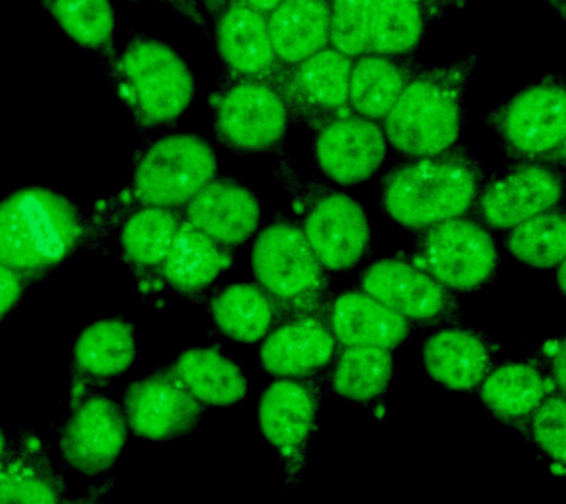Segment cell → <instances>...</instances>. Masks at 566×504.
I'll return each instance as SVG.
<instances>
[{
  "label": "cell",
  "mask_w": 566,
  "mask_h": 504,
  "mask_svg": "<svg viewBox=\"0 0 566 504\" xmlns=\"http://www.w3.org/2000/svg\"><path fill=\"white\" fill-rule=\"evenodd\" d=\"M184 219L230 250L242 245L259 228L261 208L255 195L245 186L212 179L186 203Z\"/></svg>",
  "instance_id": "cell-22"
},
{
  "label": "cell",
  "mask_w": 566,
  "mask_h": 504,
  "mask_svg": "<svg viewBox=\"0 0 566 504\" xmlns=\"http://www.w3.org/2000/svg\"><path fill=\"white\" fill-rule=\"evenodd\" d=\"M387 145L382 126L349 113L322 124L313 149L323 175L339 185H356L379 170Z\"/></svg>",
  "instance_id": "cell-17"
},
{
  "label": "cell",
  "mask_w": 566,
  "mask_h": 504,
  "mask_svg": "<svg viewBox=\"0 0 566 504\" xmlns=\"http://www.w3.org/2000/svg\"><path fill=\"white\" fill-rule=\"evenodd\" d=\"M181 9V11L189 12V17L193 18L195 21L198 22L197 13L198 7L195 0H172Z\"/></svg>",
  "instance_id": "cell-41"
},
{
  "label": "cell",
  "mask_w": 566,
  "mask_h": 504,
  "mask_svg": "<svg viewBox=\"0 0 566 504\" xmlns=\"http://www.w3.org/2000/svg\"><path fill=\"white\" fill-rule=\"evenodd\" d=\"M484 188L481 164L460 148L413 158L385 177L380 199L407 229L423 230L467 214Z\"/></svg>",
  "instance_id": "cell-2"
},
{
  "label": "cell",
  "mask_w": 566,
  "mask_h": 504,
  "mask_svg": "<svg viewBox=\"0 0 566 504\" xmlns=\"http://www.w3.org/2000/svg\"><path fill=\"white\" fill-rule=\"evenodd\" d=\"M467 0H374L369 52L409 56L429 27Z\"/></svg>",
  "instance_id": "cell-27"
},
{
  "label": "cell",
  "mask_w": 566,
  "mask_h": 504,
  "mask_svg": "<svg viewBox=\"0 0 566 504\" xmlns=\"http://www.w3.org/2000/svg\"><path fill=\"white\" fill-rule=\"evenodd\" d=\"M562 197L560 171L547 164L524 162L489 181L476 199V207L486 224L507 230L559 206Z\"/></svg>",
  "instance_id": "cell-16"
},
{
  "label": "cell",
  "mask_w": 566,
  "mask_h": 504,
  "mask_svg": "<svg viewBox=\"0 0 566 504\" xmlns=\"http://www.w3.org/2000/svg\"><path fill=\"white\" fill-rule=\"evenodd\" d=\"M239 2L245 3L248 7L254 8L255 11H260L268 15V13L273 11L282 0H239Z\"/></svg>",
  "instance_id": "cell-40"
},
{
  "label": "cell",
  "mask_w": 566,
  "mask_h": 504,
  "mask_svg": "<svg viewBox=\"0 0 566 504\" xmlns=\"http://www.w3.org/2000/svg\"><path fill=\"white\" fill-rule=\"evenodd\" d=\"M374 0H329V46L349 57L369 52Z\"/></svg>",
  "instance_id": "cell-36"
},
{
  "label": "cell",
  "mask_w": 566,
  "mask_h": 504,
  "mask_svg": "<svg viewBox=\"0 0 566 504\" xmlns=\"http://www.w3.org/2000/svg\"><path fill=\"white\" fill-rule=\"evenodd\" d=\"M186 389L203 406L224 407L242 401L248 382L241 367L216 348H193L171 367Z\"/></svg>",
  "instance_id": "cell-30"
},
{
  "label": "cell",
  "mask_w": 566,
  "mask_h": 504,
  "mask_svg": "<svg viewBox=\"0 0 566 504\" xmlns=\"http://www.w3.org/2000/svg\"><path fill=\"white\" fill-rule=\"evenodd\" d=\"M207 409L170 367L133 384L124 396L123 410L137 437L166 441L192 432L206 418Z\"/></svg>",
  "instance_id": "cell-15"
},
{
  "label": "cell",
  "mask_w": 566,
  "mask_h": 504,
  "mask_svg": "<svg viewBox=\"0 0 566 504\" xmlns=\"http://www.w3.org/2000/svg\"><path fill=\"white\" fill-rule=\"evenodd\" d=\"M335 339L327 323L314 314H294L265 335L261 366L279 378L307 379L331 365Z\"/></svg>",
  "instance_id": "cell-19"
},
{
  "label": "cell",
  "mask_w": 566,
  "mask_h": 504,
  "mask_svg": "<svg viewBox=\"0 0 566 504\" xmlns=\"http://www.w3.org/2000/svg\"><path fill=\"white\" fill-rule=\"evenodd\" d=\"M111 489H113V477H108V480H105L102 484L93 486L83 497L73 500V502H65L64 500L61 504H105Z\"/></svg>",
  "instance_id": "cell-39"
},
{
  "label": "cell",
  "mask_w": 566,
  "mask_h": 504,
  "mask_svg": "<svg viewBox=\"0 0 566 504\" xmlns=\"http://www.w3.org/2000/svg\"><path fill=\"white\" fill-rule=\"evenodd\" d=\"M486 123L513 157L564 161L566 91L562 75H547L491 111Z\"/></svg>",
  "instance_id": "cell-6"
},
{
  "label": "cell",
  "mask_w": 566,
  "mask_h": 504,
  "mask_svg": "<svg viewBox=\"0 0 566 504\" xmlns=\"http://www.w3.org/2000/svg\"><path fill=\"white\" fill-rule=\"evenodd\" d=\"M127 419L122 407L104 393H92L71 407L57 435L66 466L83 475H101L114 466L126 445Z\"/></svg>",
  "instance_id": "cell-11"
},
{
  "label": "cell",
  "mask_w": 566,
  "mask_h": 504,
  "mask_svg": "<svg viewBox=\"0 0 566 504\" xmlns=\"http://www.w3.org/2000/svg\"><path fill=\"white\" fill-rule=\"evenodd\" d=\"M216 46L229 80H272L281 65L270 40L268 17L229 0L214 17Z\"/></svg>",
  "instance_id": "cell-18"
},
{
  "label": "cell",
  "mask_w": 566,
  "mask_h": 504,
  "mask_svg": "<svg viewBox=\"0 0 566 504\" xmlns=\"http://www.w3.org/2000/svg\"><path fill=\"white\" fill-rule=\"evenodd\" d=\"M211 146L193 135L164 136L145 149L133 172L130 197L140 207H185L214 179Z\"/></svg>",
  "instance_id": "cell-7"
},
{
  "label": "cell",
  "mask_w": 566,
  "mask_h": 504,
  "mask_svg": "<svg viewBox=\"0 0 566 504\" xmlns=\"http://www.w3.org/2000/svg\"><path fill=\"white\" fill-rule=\"evenodd\" d=\"M353 60L327 46L298 64L281 69L272 82L282 93L291 117L321 127L349 114L348 83Z\"/></svg>",
  "instance_id": "cell-13"
},
{
  "label": "cell",
  "mask_w": 566,
  "mask_h": 504,
  "mask_svg": "<svg viewBox=\"0 0 566 504\" xmlns=\"http://www.w3.org/2000/svg\"><path fill=\"white\" fill-rule=\"evenodd\" d=\"M423 64L409 56L367 52L353 60L348 83L352 114L382 122Z\"/></svg>",
  "instance_id": "cell-26"
},
{
  "label": "cell",
  "mask_w": 566,
  "mask_h": 504,
  "mask_svg": "<svg viewBox=\"0 0 566 504\" xmlns=\"http://www.w3.org/2000/svg\"><path fill=\"white\" fill-rule=\"evenodd\" d=\"M119 97L142 127L175 122L195 96L192 71L184 57L157 39L135 35L108 60Z\"/></svg>",
  "instance_id": "cell-4"
},
{
  "label": "cell",
  "mask_w": 566,
  "mask_h": 504,
  "mask_svg": "<svg viewBox=\"0 0 566 504\" xmlns=\"http://www.w3.org/2000/svg\"><path fill=\"white\" fill-rule=\"evenodd\" d=\"M565 261L564 263H560L557 265L559 267V272H557V283H559V290L562 292V295H564L565 292V283H564V273H565Z\"/></svg>",
  "instance_id": "cell-44"
},
{
  "label": "cell",
  "mask_w": 566,
  "mask_h": 504,
  "mask_svg": "<svg viewBox=\"0 0 566 504\" xmlns=\"http://www.w3.org/2000/svg\"><path fill=\"white\" fill-rule=\"evenodd\" d=\"M49 12L70 39L106 60L115 53L113 0H46Z\"/></svg>",
  "instance_id": "cell-34"
},
{
  "label": "cell",
  "mask_w": 566,
  "mask_h": 504,
  "mask_svg": "<svg viewBox=\"0 0 566 504\" xmlns=\"http://www.w3.org/2000/svg\"><path fill=\"white\" fill-rule=\"evenodd\" d=\"M509 252L521 263L537 269L557 267L565 261L566 221L562 208H552L511 229Z\"/></svg>",
  "instance_id": "cell-35"
},
{
  "label": "cell",
  "mask_w": 566,
  "mask_h": 504,
  "mask_svg": "<svg viewBox=\"0 0 566 504\" xmlns=\"http://www.w3.org/2000/svg\"><path fill=\"white\" fill-rule=\"evenodd\" d=\"M291 118L290 108L272 80H228L217 96V136L239 153L273 149L285 137Z\"/></svg>",
  "instance_id": "cell-10"
},
{
  "label": "cell",
  "mask_w": 566,
  "mask_h": 504,
  "mask_svg": "<svg viewBox=\"0 0 566 504\" xmlns=\"http://www.w3.org/2000/svg\"><path fill=\"white\" fill-rule=\"evenodd\" d=\"M361 290L416 325H438L460 316L453 292L409 261H375L363 273Z\"/></svg>",
  "instance_id": "cell-12"
},
{
  "label": "cell",
  "mask_w": 566,
  "mask_h": 504,
  "mask_svg": "<svg viewBox=\"0 0 566 504\" xmlns=\"http://www.w3.org/2000/svg\"><path fill=\"white\" fill-rule=\"evenodd\" d=\"M228 2L229 0H202L203 8H206L207 12H210L212 17H216Z\"/></svg>",
  "instance_id": "cell-42"
},
{
  "label": "cell",
  "mask_w": 566,
  "mask_h": 504,
  "mask_svg": "<svg viewBox=\"0 0 566 504\" xmlns=\"http://www.w3.org/2000/svg\"><path fill=\"white\" fill-rule=\"evenodd\" d=\"M184 217L163 207H139L119 232L123 254L142 270L161 269Z\"/></svg>",
  "instance_id": "cell-33"
},
{
  "label": "cell",
  "mask_w": 566,
  "mask_h": 504,
  "mask_svg": "<svg viewBox=\"0 0 566 504\" xmlns=\"http://www.w3.org/2000/svg\"><path fill=\"white\" fill-rule=\"evenodd\" d=\"M303 230L313 254L329 272H344L365 259L370 225L360 203L338 190H323L310 201Z\"/></svg>",
  "instance_id": "cell-14"
},
{
  "label": "cell",
  "mask_w": 566,
  "mask_h": 504,
  "mask_svg": "<svg viewBox=\"0 0 566 504\" xmlns=\"http://www.w3.org/2000/svg\"><path fill=\"white\" fill-rule=\"evenodd\" d=\"M416 251L419 267L450 291L481 290L493 281L500 264L489 230L462 217L423 229Z\"/></svg>",
  "instance_id": "cell-9"
},
{
  "label": "cell",
  "mask_w": 566,
  "mask_h": 504,
  "mask_svg": "<svg viewBox=\"0 0 566 504\" xmlns=\"http://www.w3.org/2000/svg\"><path fill=\"white\" fill-rule=\"evenodd\" d=\"M423 363L428 375L442 387L471 392L494 369V345L480 332L446 327L424 340Z\"/></svg>",
  "instance_id": "cell-23"
},
{
  "label": "cell",
  "mask_w": 566,
  "mask_h": 504,
  "mask_svg": "<svg viewBox=\"0 0 566 504\" xmlns=\"http://www.w3.org/2000/svg\"><path fill=\"white\" fill-rule=\"evenodd\" d=\"M526 438L560 469L566 463L565 393L553 392L531 416Z\"/></svg>",
  "instance_id": "cell-37"
},
{
  "label": "cell",
  "mask_w": 566,
  "mask_h": 504,
  "mask_svg": "<svg viewBox=\"0 0 566 504\" xmlns=\"http://www.w3.org/2000/svg\"><path fill=\"white\" fill-rule=\"evenodd\" d=\"M547 2H551L553 7L559 9V12H564L565 9V0H547Z\"/></svg>",
  "instance_id": "cell-45"
},
{
  "label": "cell",
  "mask_w": 566,
  "mask_h": 504,
  "mask_svg": "<svg viewBox=\"0 0 566 504\" xmlns=\"http://www.w3.org/2000/svg\"><path fill=\"white\" fill-rule=\"evenodd\" d=\"M77 206L46 188H25L0 202V264L33 279L69 259L86 238Z\"/></svg>",
  "instance_id": "cell-3"
},
{
  "label": "cell",
  "mask_w": 566,
  "mask_h": 504,
  "mask_svg": "<svg viewBox=\"0 0 566 504\" xmlns=\"http://www.w3.org/2000/svg\"><path fill=\"white\" fill-rule=\"evenodd\" d=\"M230 263L232 255L228 248L212 241L184 219L161 272L168 285L193 295L207 290Z\"/></svg>",
  "instance_id": "cell-29"
},
{
  "label": "cell",
  "mask_w": 566,
  "mask_h": 504,
  "mask_svg": "<svg viewBox=\"0 0 566 504\" xmlns=\"http://www.w3.org/2000/svg\"><path fill=\"white\" fill-rule=\"evenodd\" d=\"M396 361L389 349L347 347L339 354L329 385L345 400L371 406L380 401L391 384Z\"/></svg>",
  "instance_id": "cell-32"
},
{
  "label": "cell",
  "mask_w": 566,
  "mask_h": 504,
  "mask_svg": "<svg viewBox=\"0 0 566 504\" xmlns=\"http://www.w3.org/2000/svg\"><path fill=\"white\" fill-rule=\"evenodd\" d=\"M251 264L259 286L281 312L318 316L325 309V269L300 225L291 221L268 225L252 248Z\"/></svg>",
  "instance_id": "cell-5"
},
{
  "label": "cell",
  "mask_w": 566,
  "mask_h": 504,
  "mask_svg": "<svg viewBox=\"0 0 566 504\" xmlns=\"http://www.w3.org/2000/svg\"><path fill=\"white\" fill-rule=\"evenodd\" d=\"M135 358V332L126 322L109 318L87 326L74 345L70 409L126 371Z\"/></svg>",
  "instance_id": "cell-21"
},
{
  "label": "cell",
  "mask_w": 566,
  "mask_h": 504,
  "mask_svg": "<svg viewBox=\"0 0 566 504\" xmlns=\"http://www.w3.org/2000/svg\"><path fill=\"white\" fill-rule=\"evenodd\" d=\"M478 56L446 65L422 66L407 83L396 105L382 119L392 148L409 158L432 157L454 148L464 123V97Z\"/></svg>",
  "instance_id": "cell-1"
},
{
  "label": "cell",
  "mask_w": 566,
  "mask_h": 504,
  "mask_svg": "<svg viewBox=\"0 0 566 504\" xmlns=\"http://www.w3.org/2000/svg\"><path fill=\"white\" fill-rule=\"evenodd\" d=\"M64 471L52 459L46 441L27 429L9 444L0 462V504H61Z\"/></svg>",
  "instance_id": "cell-20"
},
{
  "label": "cell",
  "mask_w": 566,
  "mask_h": 504,
  "mask_svg": "<svg viewBox=\"0 0 566 504\" xmlns=\"http://www.w3.org/2000/svg\"><path fill=\"white\" fill-rule=\"evenodd\" d=\"M556 391L543 361L524 360L494 367L481 384L480 397L495 418L526 437L531 416Z\"/></svg>",
  "instance_id": "cell-24"
},
{
  "label": "cell",
  "mask_w": 566,
  "mask_h": 504,
  "mask_svg": "<svg viewBox=\"0 0 566 504\" xmlns=\"http://www.w3.org/2000/svg\"><path fill=\"white\" fill-rule=\"evenodd\" d=\"M322 387L313 379L282 378L265 389L259 402V424L276 450L286 491L298 489L318 427Z\"/></svg>",
  "instance_id": "cell-8"
},
{
  "label": "cell",
  "mask_w": 566,
  "mask_h": 504,
  "mask_svg": "<svg viewBox=\"0 0 566 504\" xmlns=\"http://www.w3.org/2000/svg\"><path fill=\"white\" fill-rule=\"evenodd\" d=\"M30 281L24 274L0 264V321L15 307Z\"/></svg>",
  "instance_id": "cell-38"
},
{
  "label": "cell",
  "mask_w": 566,
  "mask_h": 504,
  "mask_svg": "<svg viewBox=\"0 0 566 504\" xmlns=\"http://www.w3.org/2000/svg\"><path fill=\"white\" fill-rule=\"evenodd\" d=\"M9 444H11V438H8L3 429L0 428V462H2L4 455L8 453Z\"/></svg>",
  "instance_id": "cell-43"
},
{
  "label": "cell",
  "mask_w": 566,
  "mask_h": 504,
  "mask_svg": "<svg viewBox=\"0 0 566 504\" xmlns=\"http://www.w3.org/2000/svg\"><path fill=\"white\" fill-rule=\"evenodd\" d=\"M265 17L281 69L329 46V0H282Z\"/></svg>",
  "instance_id": "cell-28"
},
{
  "label": "cell",
  "mask_w": 566,
  "mask_h": 504,
  "mask_svg": "<svg viewBox=\"0 0 566 504\" xmlns=\"http://www.w3.org/2000/svg\"><path fill=\"white\" fill-rule=\"evenodd\" d=\"M327 313V326L345 347L391 349L405 343L410 323L365 291H344L336 295Z\"/></svg>",
  "instance_id": "cell-25"
},
{
  "label": "cell",
  "mask_w": 566,
  "mask_h": 504,
  "mask_svg": "<svg viewBox=\"0 0 566 504\" xmlns=\"http://www.w3.org/2000/svg\"><path fill=\"white\" fill-rule=\"evenodd\" d=\"M210 309L221 334L243 344L263 339L281 312L268 292L250 283L224 287L212 298Z\"/></svg>",
  "instance_id": "cell-31"
}]
</instances>
